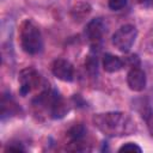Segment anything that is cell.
Masks as SVG:
<instances>
[{
	"mask_svg": "<svg viewBox=\"0 0 153 153\" xmlns=\"http://www.w3.org/2000/svg\"><path fill=\"white\" fill-rule=\"evenodd\" d=\"M93 124L104 135L108 136H123L135 131V122L126 112L110 111L97 114L92 118Z\"/></svg>",
	"mask_w": 153,
	"mask_h": 153,
	"instance_id": "obj_1",
	"label": "cell"
},
{
	"mask_svg": "<svg viewBox=\"0 0 153 153\" xmlns=\"http://www.w3.org/2000/svg\"><path fill=\"white\" fill-rule=\"evenodd\" d=\"M20 44L25 53L35 55L42 49V36L39 29L31 22L25 20L20 25Z\"/></svg>",
	"mask_w": 153,
	"mask_h": 153,
	"instance_id": "obj_2",
	"label": "cell"
},
{
	"mask_svg": "<svg viewBox=\"0 0 153 153\" xmlns=\"http://www.w3.org/2000/svg\"><path fill=\"white\" fill-rule=\"evenodd\" d=\"M137 36L136 27L130 24L122 25L114 35H112V44L121 51L127 53L133 47Z\"/></svg>",
	"mask_w": 153,
	"mask_h": 153,
	"instance_id": "obj_3",
	"label": "cell"
},
{
	"mask_svg": "<svg viewBox=\"0 0 153 153\" xmlns=\"http://www.w3.org/2000/svg\"><path fill=\"white\" fill-rule=\"evenodd\" d=\"M18 81H19V91H20V94L25 96V94L30 93L31 91H33L35 88H37V87L41 86L42 78H41L39 73L35 68L27 67V68L23 69L19 73Z\"/></svg>",
	"mask_w": 153,
	"mask_h": 153,
	"instance_id": "obj_4",
	"label": "cell"
},
{
	"mask_svg": "<svg viewBox=\"0 0 153 153\" xmlns=\"http://www.w3.org/2000/svg\"><path fill=\"white\" fill-rule=\"evenodd\" d=\"M53 74L62 81H72L74 76V69L69 61L65 59H57L51 63Z\"/></svg>",
	"mask_w": 153,
	"mask_h": 153,
	"instance_id": "obj_5",
	"label": "cell"
},
{
	"mask_svg": "<svg viewBox=\"0 0 153 153\" xmlns=\"http://www.w3.org/2000/svg\"><path fill=\"white\" fill-rule=\"evenodd\" d=\"M85 35L92 45H98L104 35V24L100 18H94L86 25Z\"/></svg>",
	"mask_w": 153,
	"mask_h": 153,
	"instance_id": "obj_6",
	"label": "cell"
},
{
	"mask_svg": "<svg viewBox=\"0 0 153 153\" xmlns=\"http://www.w3.org/2000/svg\"><path fill=\"white\" fill-rule=\"evenodd\" d=\"M127 82L130 90L140 92L146 87V74L142 69L133 67L127 74Z\"/></svg>",
	"mask_w": 153,
	"mask_h": 153,
	"instance_id": "obj_7",
	"label": "cell"
},
{
	"mask_svg": "<svg viewBox=\"0 0 153 153\" xmlns=\"http://www.w3.org/2000/svg\"><path fill=\"white\" fill-rule=\"evenodd\" d=\"M123 61L112 54H105L103 57V68L105 72L109 73H114V72H118L120 69H122L123 67Z\"/></svg>",
	"mask_w": 153,
	"mask_h": 153,
	"instance_id": "obj_8",
	"label": "cell"
},
{
	"mask_svg": "<svg viewBox=\"0 0 153 153\" xmlns=\"http://www.w3.org/2000/svg\"><path fill=\"white\" fill-rule=\"evenodd\" d=\"M91 6L90 4L87 2H78L76 5H74L72 7V11H71V16L74 20L76 22H81L84 20L90 13H91Z\"/></svg>",
	"mask_w": 153,
	"mask_h": 153,
	"instance_id": "obj_9",
	"label": "cell"
},
{
	"mask_svg": "<svg viewBox=\"0 0 153 153\" xmlns=\"http://www.w3.org/2000/svg\"><path fill=\"white\" fill-rule=\"evenodd\" d=\"M67 111H68V108L60 96L56 98V100L53 103V105L49 109V114L53 118H61L66 115Z\"/></svg>",
	"mask_w": 153,
	"mask_h": 153,
	"instance_id": "obj_10",
	"label": "cell"
},
{
	"mask_svg": "<svg viewBox=\"0 0 153 153\" xmlns=\"http://www.w3.org/2000/svg\"><path fill=\"white\" fill-rule=\"evenodd\" d=\"M85 133H86V129H85L84 126H81V124H75L74 127H72V128L68 130L67 134H68V136H69L72 140H80V139L84 137Z\"/></svg>",
	"mask_w": 153,
	"mask_h": 153,
	"instance_id": "obj_11",
	"label": "cell"
},
{
	"mask_svg": "<svg viewBox=\"0 0 153 153\" xmlns=\"http://www.w3.org/2000/svg\"><path fill=\"white\" fill-rule=\"evenodd\" d=\"M98 62H97V57L94 56H87L85 60V68L88 72V74L91 75H96L97 74V69H98Z\"/></svg>",
	"mask_w": 153,
	"mask_h": 153,
	"instance_id": "obj_12",
	"label": "cell"
},
{
	"mask_svg": "<svg viewBox=\"0 0 153 153\" xmlns=\"http://www.w3.org/2000/svg\"><path fill=\"white\" fill-rule=\"evenodd\" d=\"M118 151L120 152H137V153H140L141 148L136 143H134V142H128V143L123 145L122 147H120Z\"/></svg>",
	"mask_w": 153,
	"mask_h": 153,
	"instance_id": "obj_13",
	"label": "cell"
},
{
	"mask_svg": "<svg viewBox=\"0 0 153 153\" xmlns=\"http://www.w3.org/2000/svg\"><path fill=\"white\" fill-rule=\"evenodd\" d=\"M108 5L111 10L118 11L127 5V0H108Z\"/></svg>",
	"mask_w": 153,
	"mask_h": 153,
	"instance_id": "obj_14",
	"label": "cell"
},
{
	"mask_svg": "<svg viewBox=\"0 0 153 153\" xmlns=\"http://www.w3.org/2000/svg\"><path fill=\"white\" fill-rule=\"evenodd\" d=\"M6 151H17V152H19V151H24V148L19 145V146H13V145H10L7 148H6Z\"/></svg>",
	"mask_w": 153,
	"mask_h": 153,
	"instance_id": "obj_15",
	"label": "cell"
},
{
	"mask_svg": "<svg viewBox=\"0 0 153 153\" xmlns=\"http://www.w3.org/2000/svg\"><path fill=\"white\" fill-rule=\"evenodd\" d=\"M135 2H137V4H143V2H146L147 0H134Z\"/></svg>",
	"mask_w": 153,
	"mask_h": 153,
	"instance_id": "obj_16",
	"label": "cell"
},
{
	"mask_svg": "<svg viewBox=\"0 0 153 153\" xmlns=\"http://www.w3.org/2000/svg\"><path fill=\"white\" fill-rule=\"evenodd\" d=\"M149 129H151V133H152V136H153V123L149 124Z\"/></svg>",
	"mask_w": 153,
	"mask_h": 153,
	"instance_id": "obj_17",
	"label": "cell"
}]
</instances>
